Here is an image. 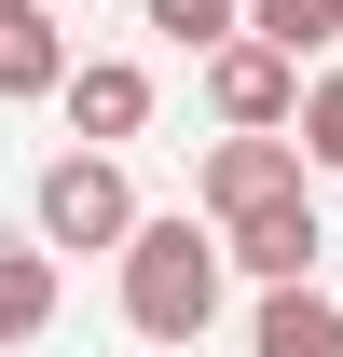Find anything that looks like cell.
<instances>
[{
    "label": "cell",
    "mask_w": 343,
    "mask_h": 357,
    "mask_svg": "<svg viewBox=\"0 0 343 357\" xmlns=\"http://www.w3.org/2000/svg\"><path fill=\"white\" fill-rule=\"evenodd\" d=\"M110 261H124V330H137V344H206L234 261H220V234L192 220V206H165V220L137 206V234L110 248Z\"/></svg>",
    "instance_id": "6da1fadb"
},
{
    "label": "cell",
    "mask_w": 343,
    "mask_h": 357,
    "mask_svg": "<svg viewBox=\"0 0 343 357\" xmlns=\"http://www.w3.org/2000/svg\"><path fill=\"white\" fill-rule=\"evenodd\" d=\"M137 234V178H124V151H55L42 178H28V248H124Z\"/></svg>",
    "instance_id": "7a4b0ae2"
},
{
    "label": "cell",
    "mask_w": 343,
    "mask_h": 357,
    "mask_svg": "<svg viewBox=\"0 0 343 357\" xmlns=\"http://www.w3.org/2000/svg\"><path fill=\"white\" fill-rule=\"evenodd\" d=\"M302 137H206V165H192V192H206V220H261V206H302Z\"/></svg>",
    "instance_id": "3957f363"
},
{
    "label": "cell",
    "mask_w": 343,
    "mask_h": 357,
    "mask_svg": "<svg viewBox=\"0 0 343 357\" xmlns=\"http://www.w3.org/2000/svg\"><path fill=\"white\" fill-rule=\"evenodd\" d=\"M206 110H220V137H289V110H302V69L275 42H247V28H234V42L206 55Z\"/></svg>",
    "instance_id": "277c9868"
},
{
    "label": "cell",
    "mask_w": 343,
    "mask_h": 357,
    "mask_svg": "<svg viewBox=\"0 0 343 357\" xmlns=\"http://www.w3.org/2000/svg\"><path fill=\"white\" fill-rule=\"evenodd\" d=\"M55 110H69L83 151H124V137L151 124V69H137V55H83V69L55 83Z\"/></svg>",
    "instance_id": "5b68a950"
},
{
    "label": "cell",
    "mask_w": 343,
    "mask_h": 357,
    "mask_svg": "<svg viewBox=\"0 0 343 357\" xmlns=\"http://www.w3.org/2000/svg\"><path fill=\"white\" fill-rule=\"evenodd\" d=\"M316 248H330V234H316V192H302V206H261V220L220 234V261L247 275V289H302V275H316Z\"/></svg>",
    "instance_id": "8992f818"
},
{
    "label": "cell",
    "mask_w": 343,
    "mask_h": 357,
    "mask_svg": "<svg viewBox=\"0 0 343 357\" xmlns=\"http://www.w3.org/2000/svg\"><path fill=\"white\" fill-rule=\"evenodd\" d=\"M55 83H69V14L0 0V110H14V96H55Z\"/></svg>",
    "instance_id": "52a82bcc"
},
{
    "label": "cell",
    "mask_w": 343,
    "mask_h": 357,
    "mask_svg": "<svg viewBox=\"0 0 343 357\" xmlns=\"http://www.w3.org/2000/svg\"><path fill=\"white\" fill-rule=\"evenodd\" d=\"M247 357H343V303L302 275V289H261V316H247Z\"/></svg>",
    "instance_id": "ba28073f"
},
{
    "label": "cell",
    "mask_w": 343,
    "mask_h": 357,
    "mask_svg": "<svg viewBox=\"0 0 343 357\" xmlns=\"http://www.w3.org/2000/svg\"><path fill=\"white\" fill-rule=\"evenodd\" d=\"M55 289H69V275H55V248H0V357L55 330Z\"/></svg>",
    "instance_id": "9c48e42d"
},
{
    "label": "cell",
    "mask_w": 343,
    "mask_h": 357,
    "mask_svg": "<svg viewBox=\"0 0 343 357\" xmlns=\"http://www.w3.org/2000/svg\"><path fill=\"white\" fill-rule=\"evenodd\" d=\"M247 42H275V55L302 69V55L343 42V0H247Z\"/></svg>",
    "instance_id": "30bf717a"
},
{
    "label": "cell",
    "mask_w": 343,
    "mask_h": 357,
    "mask_svg": "<svg viewBox=\"0 0 343 357\" xmlns=\"http://www.w3.org/2000/svg\"><path fill=\"white\" fill-rule=\"evenodd\" d=\"M289 137H302V165H316V178H343V69H302Z\"/></svg>",
    "instance_id": "8fae6325"
},
{
    "label": "cell",
    "mask_w": 343,
    "mask_h": 357,
    "mask_svg": "<svg viewBox=\"0 0 343 357\" xmlns=\"http://www.w3.org/2000/svg\"><path fill=\"white\" fill-rule=\"evenodd\" d=\"M151 28H165L178 55H220L234 28H247V0H151Z\"/></svg>",
    "instance_id": "7c38bea8"
},
{
    "label": "cell",
    "mask_w": 343,
    "mask_h": 357,
    "mask_svg": "<svg viewBox=\"0 0 343 357\" xmlns=\"http://www.w3.org/2000/svg\"><path fill=\"white\" fill-rule=\"evenodd\" d=\"M42 14H96V0H42Z\"/></svg>",
    "instance_id": "4fadbf2b"
}]
</instances>
